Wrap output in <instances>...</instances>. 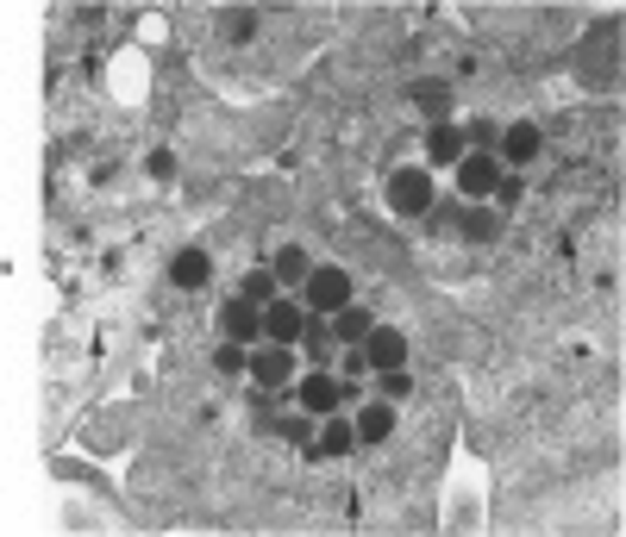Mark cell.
Here are the masks:
<instances>
[{"mask_svg":"<svg viewBox=\"0 0 626 537\" xmlns=\"http://www.w3.org/2000/svg\"><path fill=\"white\" fill-rule=\"evenodd\" d=\"M301 300H307V313L333 319L338 307H352V268H338V263H313V275L301 282Z\"/></svg>","mask_w":626,"mask_h":537,"instance_id":"6da1fadb","label":"cell"},{"mask_svg":"<svg viewBox=\"0 0 626 537\" xmlns=\"http://www.w3.org/2000/svg\"><path fill=\"white\" fill-rule=\"evenodd\" d=\"M294 344H270V338H263V344H251V369H245V375H251L257 387H270V394H282V387H294Z\"/></svg>","mask_w":626,"mask_h":537,"instance_id":"7a4b0ae2","label":"cell"},{"mask_svg":"<svg viewBox=\"0 0 626 537\" xmlns=\"http://www.w3.org/2000/svg\"><path fill=\"white\" fill-rule=\"evenodd\" d=\"M294 401H301V413L326 419V413H338V406H345V387H338L333 369H307V375H294Z\"/></svg>","mask_w":626,"mask_h":537,"instance_id":"3957f363","label":"cell"},{"mask_svg":"<svg viewBox=\"0 0 626 537\" xmlns=\"http://www.w3.org/2000/svg\"><path fill=\"white\" fill-rule=\"evenodd\" d=\"M301 331H307V300L276 294L270 307H263V338L270 344H301Z\"/></svg>","mask_w":626,"mask_h":537,"instance_id":"277c9868","label":"cell"},{"mask_svg":"<svg viewBox=\"0 0 626 537\" xmlns=\"http://www.w3.org/2000/svg\"><path fill=\"white\" fill-rule=\"evenodd\" d=\"M389 207L401 212V219H420V212H432V175H427V169H395V175H389Z\"/></svg>","mask_w":626,"mask_h":537,"instance_id":"5b68a950","label":"cell"},{"mask_svg":"<svg viewBox=\"0 0 626 537\" xmlns=\"http://www.w3.org/2000/svg\"><path fill=\"white\" fill-rule=\"evenodd\" d=\"M495 182H501V156L495 151H464V163H457V194H464V200H489Z\"/></svg>","mask_w":626,"mask_h":537,"instance_id":"8992f818","label":"cell"},{"mask_svg":"<svg viewBox=\"0 0 626 537\" xmlns=\"http://www.w3.org/2000/svg\"><path fill=\"white\" fill-rule=\"evenodd\" d=\"M219 331H226L233 344H263V307L245 300V294H233V300L219 307Z\"/></svg>","mask_w":626,"mask_h":537,"instance_id":"52a82bcc","label":"cell"},{"mask_svg":"<svg viewBox=\"0 0 626 537\" xmlns=\"http://www.w3.org/2000/svg\"><path fill=\"white\" fill-rule=\"evenodd\" d=\"M451 231H457V238H470V244H495V238H501V212L483 207V200H457Z\"/></svg>","mask_w":626,"mask_h":537,"instance_id":"ba28073f","label":"cell"},{"mask_svg":"<svg viewBox=\"0 0 626 537\" xmlns=\"http://www.w3.org/2000/svg\"><path fill=\"white\" fill-rule=\"evenodd\" d=\"M427 163L432 169H457L464 163V125L457 119H432L427 125Z\"/></svg>","mask_w":626,"mask_h":537,"instance_id":"9c48e42d","label":"cell"},{"mask_svg":"<svg viewBox=\"0 0 626 537\" xmlns=\"http://www.w3.org/2000/svg\"><path fill=\"white\" fill-rule=\"evenodd\" d=\"M495 156H501V169H520V163H532V156H539V125H532V119H514V125H501V144H495Z\"/></svg>","mask_w":626,"mask_h":537,"instance_id":"30bf717a","label":"cell"},{"mask_svg":"<svg viewBox=\"0 0 626 537\" xmlns=\"http://www.w3.org/2000/svg\"><path fill=\"white\" fill-rule=\"evenodd\" d=\"M364 357H370V375H382V369H408V338L395 326H376L370 338H364Z\"/></svg>","mask_w":626,"mask_h":537,"instance_id":"8fae6325","label":"cell"},{"mask_svg":"<svg viewBox=\"0 0 626 537\" xmlns=\"http://www.w3.org/2000/svg\"><path fill=\"white\" fill-rule=\"evenodd\" d=\"M207 275H214V256H207V250L201 244H188V250H176V256H170V282H176V288H207Z\"/></svg>","mask_w":626,"mask_h":537,"instance_id":"7c38bea8","label":"cell"},{"mask_svg":"<svg viewBox=\"0 0 626 537\" xmlns=\"http://www.w3.org/2000/svg\"><path fill=\"white\" fill-rule=\"evenodd\" d=\"M352 425H357V443H382L395 431V401H382V394H376V401H364Z\"/></svg>","mask_w":626,"mask_h":537,"instance_id":"4fadbf2b","label":"cell"},{"mask_svg":"<svg viewBox=\"0 0 626 537\" xmlns=\"http://www.w3.org/2000/svg\"><path fill=\"white\" fill-rule=\"evenodd\" d=\"M352 450H357V425L326 413V425H320V438H313L307 457H352Z\"/></svg>","mask_w":626,"mask_h":537,"instance_id":"5bb4252c","label":"cell"},{"mask_svg":"<svg viewBox=\"0 0 626 537\" xmlns=\"http://www.w3.org/2000/svg\"><path fill=\"white\" fill-rule=\"evenodd\" d=\"M333 344H338V338H333V319H320V313H307V331H301V344H294V350H301V357H307L313 369H326Z\"/></svg>","mask_w":626,"mask_h":537,"instance_id":"9a60e30c","label":"cell"},{"mask_svg":"<svg viewBox=\"0 0 626 537\" xmlns=\"http://www.w3.org/2000/svg\"><path fill=\"white\" fill-rule=\"evenodd\" d=\"M270 268H276V282H282V288H301V282L313 275V256H307L301 244H282V250L270 256Z\"/></svg>","mask_w":626,"mask_h":537,"instance_id":"2e32d148","label":"cell"},{"mask_svg":"<svg viewBox=\"0 0 626 537\" xmlns=\"http://www.w3.org/2000/svg\"><path fill=\"white\" fill-rule=\"evenodd\" d=\"M370 331H376V319H370L364 307H357V300H352V307H338V313H333V338H338V344H364Z\"/></svg>","mask_w":626,"mask_h":537,"instance_id":"e0dca14e","label":"cell"},{"mask_svg":"<svg viewBox=\"0 0 626 537\" xmlns=\"http://www.w3.org/2000/svg\"><path fill=\"white\" fill-rule=\"evenodd\" d=\"M238 294H245V300H257V307H270L276 294H282V282H276V268L263 263V268H245V282H238Z\"/></svg>","mask_w":626,"mask_h":537,"instance_id":"ac0fdd59","label":"cell"},{"mask_svg":"<svg viewBox=\"0 0 626 537\" xmlns=\"http://www.w3.org/2000/svg\"><path fill=\"white\" fill-rule=\"evenodd\" d=\"M376 394H382V401H413V375L408 369H382V375H376Z\"/></svg>","mask_w":626,"mask_h":537,"instance_id":"d6986e66","label":"cell"},{"mask_svg":"<svg viewBox=\"0 0 626 537\" xmlns=\"http://www.w3.org/2000/svg\"><path fill=\"white\" fill-rule=\"evenodd\" d=\"M214 369L219 375H245V369H251V344H233V338H226V344L214 350Z\"/></svg>","mask_w":626,"mask_h":537,"instance_id":"ffe728a7","label":"cell"},{"mask_svg":"<svg viewBox=\"0 0 626 537\" xmlns=\"http://www.w3.org/2000/svg\"><path fill=\"white\" fill-rule=\"evenodd\" d=\"M501 144V125L495 119H470L464 125V151H495Z\"/></svg>","mask_w":626,"mask_h":537,"instance_id":"44dd1931","label":"cell"},{"mask_svg":"<svg viewBox=\"0 0 626 537\" xmlns=\"http://www.w3.org/2000/svg\"><path fill=\"white\" fill-rule=\"evenodd\" d=\"M413 100H420L432 119H451V95L439 88V81H413Z\"/></svg>","mask_w":626,"mask_h":537,"instance_id":"7402d4cb","label":"cell"},{"mask_svg":"<svg viewBox=\"0 0 626 537\" xmlns=\"http://www.w3.org/2000/svg\"><path fill=\"white\" fill-rule=\"evenodd\" d=\"M520 194H527L520 169H501V182H495V207H501V212H514V207H520Z\"/></svg>","mask_w":626,"mask_h":537,"instance_id":"603a6c76","label":"cell"},{"mask_svg":"<svg viewBox=\"0 0 626 537\" xmlns=\"http://www.w3.org/2000/svg\"><path fill=\"white\" fill-rule=\"evenodd\" d=\"M270 431H282V438H294L301 450H313V413L307 419H270Z\"/></svg>","mask_w":626,"mask_h":537,"instance_id":"cb8c5ba5","label":"cell"},{"mask_svg":"<svg viewBox=\"0 0 626 537\" xmlns=\"http://www.w3.org/2000/svg\"><path fill=\"white\" fill-rule=\"evenodd\" d=\"M226 20H233V25H226V32H233L238 44H245V39H251V32H257V13H251V7H238V13H226Z\"/></svg>","mask_w":626,"mask_h":537,"instance_id":"d4e9b609","label":"cell"},{"mask_svg":"<svg viewBox=\"0 0 626 537\" xmlns=\"http://www.w3.org/2000/svg\"><path fill=\"white\" fill-rule=\"evenodd\" d=\"M144 169H151L156 182H170V175H176V156H170V151H151V156H144Z\"/></svg>","mask_w":626,"mask_h":537,"instance_id":"484cf974","label":"cell"}]
</instances>
